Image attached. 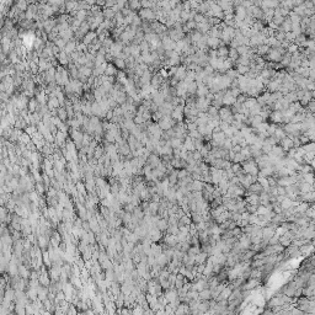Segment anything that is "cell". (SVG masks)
Here are the masks:
<instances>
[{
  "mask_svg": "<svg viewBox=\"0 0 315 315\" xmlns=\"http://www.w3.org/2000/svg\"><path fill=\"white\" fill-rule=\"evenodd\" d=\"M158 122H159L158 124H159V127H160L161 131H168V129L172 128V127L176 124V121L172 120L170 116H162Z\"/></svg>",
  "mask_w": 315,
  "mask_h": 315,
  "instance_id": "6da1fadb",
  "label": "cell"
},
{
  "mask_svg": "<svg viewBox=\"0 0 315 315\" xmlns=\"http://www.w3.org/2000/svg\"><path fill=\"white\" fill-rule=\"evenodd\" d=\"M171 118H174L176 122H181V120L183 118V106L182 105H177L172 108L171 112Z\"/></svg>",
  "mask_w": 315,
  "mask_h": 315,
  "instance_id": "7a4b0ae2",
  "label": "cell"
},
{
  "mask_svg": "<svg viewBox=\"0 0 315 315\" xmlns=\"http://www.w3.org/2000/svg\"><path fill=\"white\" fill-rule=\"evenodd\" d=\"M161 46L165 51H174L176 43L170 38V37H165V38L161 41Z\"/></svg>",
  "mask_w": 315,
  "mask_h": 315,
  "instance_id": "3957f363",
  "label": "cell"
},
{
  "mask_svg": "<svg viewBox=\"0 0 315 315\" xmlns=\"http://www.w3.org/2000/svg\"><path fill=\"white\" fill-rule=\"evenodd\" d=\"M249 192H252V193H257V195H260L262 191H264V189H262V186L260 183H258L257 181H255V182H252L250 186L246 189Z\"/></svg>",
  "mask_w": 315,
  "mask_h": 315,
  "instance_id": "277c9868",
  "label": "cell"
},
{
  "mask_svg": "<svg viewBox=\"0 0 315 315\" xmlns=\"http://www.w3.org/2000/svg\"><path fill=\"white\" fill-rule=\"evenodd\" d=\"M198 297L201 300H209L212 299V294H211V289L209 288H205L201 292H198Z\"/></svg>",
  "mask_w": 315,
  "mask_h": 315,
  "instance_id": "5b68a950",
  "label": "cell"
},
{
  "mask_svg": "<svg viewBox=\"0 0 315 315\" xmlns=\"http://www.w3.org/2000/svg\"><path fill=\"white\" fill-rule=\"evenodd\" d=\"M207 257H208L207 252H205V251L201 250V251L195 256V262H196V264H205V262L207 261Z\"/></svg>",
  "mask_w": 315,
  "mask_h": 315,
  "instance_id": "8992f818",
  "label": "cell"
},
{
  "mask_svg": "<svg viewBox=\"0 0 315 315\" xmlns=\"http://www.w3.org/2000/svg\"><path fill=\"white\" fill-rule=\"evenodd\" d=\"M256 181L262 186V189H264L265 192H268V190H270V185H268V180H267V177H265V176H257Z\"/></svg>",
  "mask_w": 315,
  "mask_h": 315,
  "instance_id": "52a82bcc",
  "label": "cell"
},
{
  "mask_svg": "<svg viewBox=\"0 0 315 315\" xmlns=\"http://www.w3.org/2000/svg\"><path fill=\"white\" fill-rule=\"evenodd\" d=\"M155 260H156V264H158L160 267H165L166 265L169 264V258L166 257V256H165L162 252H161L159 256H156V257H155Z\"/></svg>",
  "mask_w": 315,
  "mask_h": 315,
  "instance_id": "ba28073f",
  "label": "cell"
},
{
  "mask_svg": "<svg viewBox=\"0 0 315 315\" xmlns=\"http://www.w3.org/2000/svg\"><path fill=\"white\" fill-rule=\"evenodd\" d=\"M162 252V249H161V245H158L156 243H152L150 245V254L149 255H153V256H159L160 254Z\"/></svg>",
  "mask_w": 315,
  "mask_h": 315,
  "instance_id": "9c48e42d",
  "label": "cell"
},
{
  "mask_svg": "<svg viewBox=\"0 0 315 315\" xmlns=\"http://www.w3.org/2000/svg\"><path fill=\"white\" fill-rule=\"evenodd\" d=\"M168 227H169V224H168V220H166L165 218H160L159 220H158V223H156V228L161 231V233H165L166 231V229H168Z\"/></svg>",
  "mask_w": 315,
  "mask_h": 315,
  "instance_id": "30bf717a",
  "label": "cell"
},
{
  "mask_svg": "<svg viewBox=\"0 0 315 315\" xmlns=\"http://www.w3.org/2000/svg\"><path fill=\"white\" fill-rule=\"evenodd\" d=\"M206 42H207V47H211V48H217L220 44V41L217 37H207Z\"/></svg>",
  "mask_w": 315,
  "mask_h": 315,
  "instance_id": "8fae6325",
  "label": "cell"
},
{
  "mask_svg": "<svg viewBox=\"0 0 315 315\" xmlns=\"http://www.w3.org/2000/svg\"><path fill=\"white\" fill-rule=\"evenodd\" d=\"M203 185H205V182H203V181L193 180L192 183H191V189H192V191H202L203 190Z\"/></svg>",
  "mask_w": 315,
  "mask_h": 315,
  "instance_id": "7c38bea8",
  "label": "cell"
},
{
  "mask_svg": "<svg viewBox=\"0 0 315 315\" xmlns=\"http://www.w3.org/2000/svg\"><path fill=\"white\" fill-rule=\"evenodd\" d=\"M271 118H272V121L276 122V123H281V122H282V118H283L282 111H276V112H273V113L271 115Z\"/></svg>",
  "mask_w": 315,
  "mask_h": 315,
  "instance_id": "4fadbf2b",
  "label": "cell"
},
{
  "mask_svg": "<svg viewBox=\"0 0 315 315\" xmlns=\"http://www.w3.org/2000/svg\"><path fill=\"white\" fill-rule=\"evenodd\" d=\"M228 52H229V49H227V47H220L219 49H217V57L225 59L228 57Z\"/></svg>",
  "mask_w": 315,
  "mask_h": 315,
  "instance_id": "5bb4252c",
  "label": "cell"
},
{
  "mask_svg": "<svg viewBox=\"0 0 315 315\" xmlns=\"http://www.w3.org/2000/svg\"><path fill=\"white\" fill-rule=\"evenodd\" d=\"M196 91H197V83H196V81L189 83V84H187V94H190V95H196Z\"/></svg>",
  "mask_w": 315,
  "mask_h": 315,
  "instance_id": "9a60e30c",
  "label": "cell"
},
{
  "mask_svg": "<svg viewBox=\"0 0 315 315\" xmlns=\"http://www.w3.org/2000/svg\"><path fill=\"white\" fill-rule=\"evenodd\" d=\"M158 209H159V203L158 202H153V201H149V211L153 214H158Z\"/></svg>",
  "mask_w": 315,
  "mask_h": 315,
  "instance_id": "2e32d148",
  "label": "cell"
},
{
  "mask_svg": "<svg viewBox=\"0 0 315 315\" xmlns=\"http://www.w3.org/2000/svg\"><path fill=\"white\" fill-rule=\"evenodd\" d=\"M166 234H172V235H176L179 233V225L177 224H172V225H169L168 229L165 231Z\"/></svg>",
  "mask_w": 315,
  "mask_h": 315,
  "instance_id": "e0dca14e",
  "label": "cell"
},
{
  "mask_svg": "<svg viewBox=\"0 0 315 315\" xmlns=\"http://www.w3.org/2000/svg\"><path fill=\"white\" fill-rule=\"evenodd\" d=\"M199 251H201L199 245H191L190 249H189V251H187V254H189L190 256H196Z\"/></svg>",
  "mask_w": 315,
  "mask_h": 315,
  "instance_id": "ac0fdd59",
  "label": "cell"
},
{
  "mask_svg": "<svg viewBox=\"0 0 315 315\" xmlns=\"http://www.w3.org/2000/svg\"><path fill=\"white\" fill-rule=\"evenodd\" d=\"M142 15H143L145 18H148V20H153V18L155 17V14H154L152 10H148V9H144V10L142 11Z\"/></svg>",
  "mask_w": 315,
  "mask_h": 315,
  "instance_id": "d6986e66",
  "label": "cell"
},
{
  "mask_svg": "<svg viewBox=\"0 0 315 315\" xmlns=\"http://www.w3.org/2000/svg\"><path fill=\"white\" fill-rule=\"evenodd\" d=\"M190 246H191V243H190V241H181V243H180V250H181L182 252H187L189 249H190Z\"/></svg>",
  "mask_w": 315,
  "mask_h": 315,
  "instance_id": "ffe728a7",
  "label": "cell"
},
{
  "mask_svg": "<svg viewBox=\"0 0 315 315\" xmlns=\"http://www.w3.org/2000/svg\"><path fill=\"white\" fill-rule=\"evenodd\" d=\"M244 160H246V159H245V156H244L241 153H236L235 156H234V159L231 160V162H243Z\"/></svg>",
  "mask_w": 315,
  "mask_h": 315,
  "instance_id": "44dd1931",
  "label": "cell"
},
{
  "mask_svg": "<svg viewBox=\"0 0 315 315\" xmlns=\"http://www.w3.org/2000/svg\"><path fill=\"white\" fill-rule=\"evenodd\" d=\"M230 169H231V171H233V172L236 175V174H238L240 170H241V164H240V162H233V164H231V168H230Z\"/></svg>",
  "mask_w": 315,
  "mask_h": 315,
  "instance_id": "7402d4cb",
  "label": "cell"
},
{
  "mask_svg": "<svg viewBox=\"0 0 315 315\" xmlns=\"http://www.w3.org/2000/svg\"><path fill=\"white\" fill-rule=\"evenodd\" d=\"M267 180H268L270 187H274V186H277V179H274L273 176H267Z\"/></svg>",
  "mask_w": 315,
  "mask_h": 315,
  "instance_id": "603a6c76",
  "label": "cell"
},
{
  "mask_svg": "<svg viewBox=\"0 0 315 315\" xmlns=\"http://www.w3.org/2000/svg\"><path fill=\"white\" fill-rule=\"evenodd\" d=\"M256 209H257V206H254V205H248L246 203V211L252 214V213H256Z\"/></svg>",
  "mask_w": 315,
  "mask_h": 315,
  "instance_id": "cb8c5ba5",
  "label": "cell"
},
{
  "mask_svg": "<svg viewBox=\"0 0 315 315\" xmlns=\"http://www.w3.org/2000/svg\"><path fill=\"white\" fill-rule=\"evenodd\" d=\"M277 189V196H286V189L283 186H276Z\"/></svg>",
  "mask_w": 315,
  "mask_h": 315,
  "instance_id": "d4e9b609",
  "label": "cell"
},
{
  "mask_svg": "<svg viewBox=\"0 0 315 315\" xmlns=\"http://www.w3.org/2000/svg\"><path fill=\"white\" fill-rule=\"evenodd\" d=\"M288 51H289V53H297L298 52V46H295V44H288Z\"/></svg>",
  "mask_w": 315,
  "mask_h": 315,
  "instance_id": "484cf974",
  "label": "cell"
},
{
  "mask_svg": "<svg viewBox=\"0 0 315 315\" xmlns=\"http://www.w3.org/2000/svg\"><path fill=\"white\" fill-rule=\"evenodd\" d=\"M230 150H233L235 154H236V153H240V150H241V146H240V144H235V145L231 146Z\"/></svg>",
  "mask_w": 315,
  "mask_h": 315,
  "instance_id": "4316f807",
  "label": "cell"
},
{
  "mask_svg": "<svg viewBox=\"0 0 315 315\" xmlns=\"http://www.w3.org/2000/svg\"><path fill=\"white\" fill-rule=\"evenodd\" d=\"M63 137H64V136H63L62 133H58V134H57V139H55V140H57V144H61V145L63 144V140H64Z\"/></svg>",
  "mask_w": 315,
  "mask_h": 315,
  "instance_id": "83f0119b",
  "label": "cell"
},
{
  "mask_svg": "<svg viewBox=\"0 0 315 315\" xmlns=\"http://www.w3.org/2000/svg\"><path fill=\"white\" fill-rule=\"evenodd\" d=\"M106 74H115V69H113V67L112 65H108L107 68H106Z\"/></svg>",
  "mask_w": 315,
  "mask_h": 315,
  "instance_id": "f1b7e54d",
  "label": "cell"
},
{
  "mask_svg": "<svg viewBox=\"0 0 315 315\" xmlns=\"http://www.w3.org/2000/svg\"><path fill=\"white\" fill-rule=\"evenodd\" d=\"M37 192L43 193V186H42V185H37Z\"/></svg>",
  "mask_w": 315,
  "mask_h": 315,
  "instance_id": "f546056e",
  "label": "cell"
},
{
  "mask_svg": "<svg viewBox=\"0 0 315 315\" xmlns=\"http://www.w3.org/2000/svg\"><path fill=\"white\" fill-rule=\"evenodd\" d=\"M116 63H117V65H118V67H121V68H123V67H124V63H123V61H122V59H118Z\"/></svg>",
  "mask_w": 315,
  "mask_h": 315,
  "instance_id": "4dcf8cb0",
  "label": "cell"
},
{
  "mask_svg": "<svg viewBox=\"0 0 315 315\" xmlns=\"http://www.w3.org/2000/svg\"><path fill=\"white\" fill-rule=\"evenodd\" d=\"M120 313H122V314H127V313H129V310H128V309H123V310H120Z\"/></svg>",
  "mask_w": 315,
  "mask_h": 315,
  "instance_id": "1f68e13d",
  "label": "cell"
}]
</instances>
